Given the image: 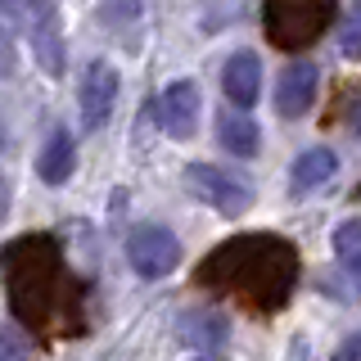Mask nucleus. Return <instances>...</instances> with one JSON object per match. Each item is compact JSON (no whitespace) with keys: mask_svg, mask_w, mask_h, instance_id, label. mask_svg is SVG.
<instances>
[{"mask_svg":"<svg viewBox=\"0 0 361 361\" xmlns=\"http://www.w3.org/2000/svg\"><path fill=\"white\" fill-rule=\"evenodd\" d=\"M199 285L231 293L257 312H276L298 285V253L280 235H235L199 262Z\"/></svg>","mask_w":361,"mask_h":361,"instance_id":"1","label":"nucleus"},{"mask_svg":"<svg viewBox=\"0 0 361 361\" xmlns=\"http://www.w3.org/2000/svg\"><path fill=\"white\" fill-rule=\"evenodd\" d=\"M5 293L18 321L41 330H73L77 325V280L63 262V248L54 235H23L0 253Z\"/></svg>","mask_w":361,"mask_h":361,"instance_id":"2","label":"nucleus"},{"mask_svg":"<svg viewBox=\"0 0 361 361\" xmlns=\"http://www.w3.org/2000/svg\"><path fill=\"white\" fill-rule=\"evenodd\" d=\"M262 23L280 50H302L334 23V5L330 0H271L262 5Z\"/></svg>","mask_w":361,"mask_h":361,"instance_id":"3","label":"nucleus"},{"mask_svg":"<svg viewBox=\"0 0 361 361\" xmlns=\"http://www.w3.org/2000/svg\"><path fill=\"white\" fill-rule=\"evenodd\" d=\"M185 185L199 203L226 212V217H240V212H248V203H253V185L240 172H226V167H212V163H190Z\"/></svg>","mask_w":361,"mask_h":361,"instance_id":"4","label":"nucleus"},{"mask_svg":"<svg viewBox=\"0 0 361 361\" xmlns=\"http://www.w3.org/2000/svg\"><path fill=\"white\" fill-rule=\"evenodd\" d=\"M127 262H131L135 276L163 280V276H172L176 262H180V240L167 231V226L145 221V226H135L127 235Z\"/></svg>","mask_w":361,"mask_h":361,"instance_id":"5","label":"nucleus"},{"mask_svg":"<svg viewBox=\"0 0 361 361\" xmlns=\"http://www.w3.org/2000/svg\"><path fill=\"white\" fill-rule=\"evenodd\" d=\"M118 68L109 59H90L82 68V82H77V104H82V127L99 131L109 122L113 104H118Z\"/></svg>","mask_w":361,"mask_h":361,"instance_id":"6","label":"nucleus"},{"mask_svg":"<svg viewBox=\"0 0 361 361\" xmlns=\"http://www.w3.org/2000/svg\"><path fill=\"white\" fill-rule=\"evenodd\" d=\"M27 18H32L27 41H32V54H37V68H41L45 77H63L68 54H63L59 9H54V5H37V9H27Z\"/></svg>","mask_w":361,"mask_h":361,"instance_id":"7","label":"nucleus"},{"mask_svg":"<svg viewBox=\"0 0 361 361\" xmlns=\"http://www.w3.org/2000/svg\"><path fill=\"white\" fill-rule=\"evenodd\" d=\"M158 127L167 135H176V140H185V135H195L199 127V86L195 82H172L158 95Z\"/></svg>","mask_w":361,"mask_h":361,"instance_id":"8","label":"nucleus"},{"mask_svg":"<svg viewBox=\"0 0 361 361\" xmlns=\"http://www.w3.org/2000/svg\"><path fill=\"white\" fill-rule=\"evenodd\" d=\"M316 86H321L316 63H307V59L289 63L285 73H280V82H276V109H280V118H302V113L316 104Z\"/></svg>","mask_w":361,"mask_h":361,"instance_id":"9","label":"nucleus"},{"mask_svg":"<svg viewBox=\"0 0 361 361\" xmlns=\"http://www.w3.org/2000/svg\"><path fill=\"white\" fill-rule=\"evenodd\" d=\"M221 90H226V99H231L235 109H248V104H257V90H262V63H257V54L253 50H240V54H231L221 68Z\"/></svg>","mask_w":361,"mask_h":361,"instance_id":"10","label":"nucleus"},{"mask_svg":"<svg viewBox=\"0 0 361 361\" xmlns=\"http://www.w3.org/2000/svg\"><path fill=\"white\" fill-rule=\"evenodd\" d=\"M73 167H77V145L63 127H54L50 140H45L41 154H37V172H41L45 185H63V180L73 176Z\"/></svg>","mask_w":361,"mask_h":361,"instance_id":"11","label":"nucleus"},{"mask_svg":"<svg viewBox=\"0 0 361 361\" xmlns=\"http://www.w3.org/2000/svg\"><path fill=\"white\" fill-rule=\"evenodd\" d=\"M217 140H221L226 154L253 158L257 145H262V131H257V122L248 118V113H240V109H221V118H217Z\"/></svg>","mask_w":361,"mask_h":361,"instance_id":"12","label":"nucleus"},{"mask_svg":"<svg viewBox=\"0 0 361 361\" xmlns=\"http://www.w3.org/2000/svg\"><path fill=\"white\" fill-rule=\"evenodd\" d=\"M338 172V158L334 149H307L293 158V172H289V190L293 195H312V190H321L325 180Z\"/></svg>","mask_w":361,"mask_h":361,"instance_id":"13","label":"nucleus"},{"mask_svg":"<svg viewBox=\"0 0 361 361\" xmlns=\"http://www.w3.org/2000/svg\"><path fill=\"white\" fill-rule=\"evenodd\" d=\"M176 334L185 338L190 348H199V353H217L226 343V334H231V325H226V316L217 312H185L176 325Z\"/></svg>","mask_w":361,"mask_h":361,"instance_id":"14","label":"nucleus"},{"mask_svg":"<svg viewBox=\"0 0 361 361\" xmlns=\"http://www.w3.org/2000/svg\"><path fill=\"white\" fill-rule=\"evenodd\" d=\"M334 257H338V267L361 285V221H343L334 231Z\"/></svg>","mask_w":361,"mask_h":361,"instance_id":"15","label":"nucleus"},{"mask_svg":"<svg viewBox=\"0 0 361 361\" xmlns=\"http://www.w3.org/2000/svg\"><path fill=\"white\" fill-rule=\"evenodd\" d=\"M32 357V343L18 325H0V361H27Z\"/></svg>","mask_w":361,"mask_h":361,"instance_id":"16","label":"nucleus"},{"mask_svg":"<svg viewBox=\"0 0 361 361\" xmlns=\"http://www.w3.org/2000/svg\"><path fill=\"white\" fill-rule=\"evenodd\" d=\"M338 45H343V54L361 59V5H353L343 14V23H338Z\"/></svg>","mask_w":361,"mask_h":361,"instance_id":"17","label":"nucleus"},{"mask_svg":"<svg viewBox=\"0 0 361 361\" xmlns=\"http://www.w3.org/2000/svg\"><path fill=\"white\" fill-rule=\"evenodd\" d=\"M18 68V50H14V37H9L5 27H0V77H14Z\"/></svg>","mask_w":361,"mask_h":361,"instance_id":"18","label":"nucleus"},{"mask_svg":"<svg viewBox=\"0 0 361 361\" xmlns=\"http://www.w3.org/2000/svg\"><path fill=\"white\" fill-rule=\"evenodd\" d=\"M334 361H361V330H357L353 338H343V343H338Z\"/></svg>","mask_w":361,"mask_h":361,"instance_id":"19","label":"nucleus"},{"mask_svg":"<svg viewBox=\"0 0 361 361\" xmlns=\"http://www.w3.org/2000/svg\"><path fill=\"white\" fill-rule=\"evenodd\" d=\"M5 208H9V185H5V176H0V217H5Z\"/></svg>","mask_w":361,"mask_h":361,"instance_id":"20","label":"nucleus"},{"mask_svg":"<svg viewBox=\"0 0 361 361\" xmlns=\"http://www.w3.org/2000/svg\"><path fill=\"white\" fill-rule=\"evenodd\" d=\"M353 127H357V135H361V104H357V113H353Z\"/></svg>","mask_w":361,"mask_h":361,"instance_id":"21","label":"nucleus"},{"mask_svg":"<svg viewBox=\"0 0 361 361\" xmlns=\"http://www.w3.org/2000/svg\"><path fill=\"white\" fill-rule=\"evenodd\" d=\"M0 145H5V122H0Z\"/></svg>","mask_w":361,"mask_h":361,"instance_id":"22","label":"nucleus"},{"mask_svg":"<svg viewBox=\"0 0 361 361\" xmlns=\"http://www.w3.org/2000/svg\"><path fill=\"white\" fill-rule=\"evenodd\" d=\"M199 361H217V357H199Z\"/></svg>","mask_w":361,"mask_h":361,"instance_id":"23","label":"nucleus"}]
</instances>
